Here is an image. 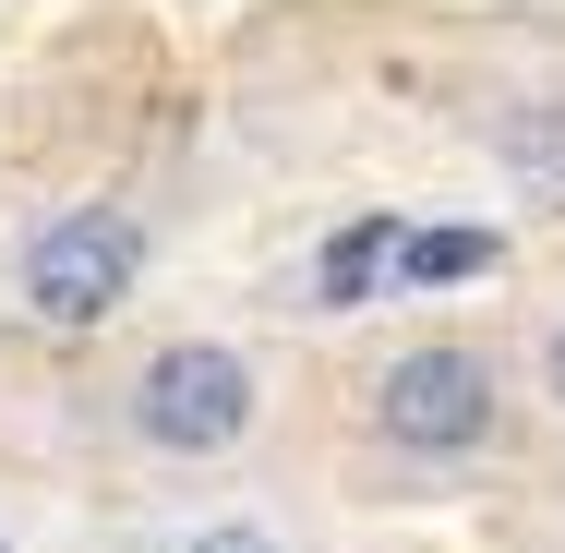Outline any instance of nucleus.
<instances>
[{
  "mask_svg": "<svg viewBox=\"0 0 565 553\" xmlns=\"http://www.w3.org/2000/svg\"><path fill=\"white\" fill-rule=\"evenodd\" d=\"M120 422H132V445H157V457H228V445H253V422H265V373L228 337H169V349H145Z\"/></svg>",
  "mask_w": 565,
  "mask_h": 553,
  "instance_id": "f257e3e1",
  "label": "nucleus"
},
{
  "mask_svg": "<svg viewBox=\"0 0 565 553\" xmlns=\"http://www.w3.org/2000/svg\"><path fill=\"white\" fill-rule=\"evenodd\" d=\"M145 289V217L132 205H73L24 241V313L49 337H97Z\"/></svg>",
  "mask_w": 565,
  "mask_h": 553,
  "instance_id": "f03ea898",
  "label": "nucleus"
},
{
  "mask_svg": "<svg viewBox=\"0 0 565 553\" xmlns=\"http://www.w3.org/2000/svg\"><path fill=\"white\" fill-rule=\"evenodd\" d=\"M493 422H505V385L457 337H422V349H397L373 373V434L397 445V457H481Z\"/></svg>",
  "mask_w": 565,
  "mask_h": 553,
  "instance_id": "7ed1b4c3",
  "label": "nucleus"
},
{
  "mask_svg": "<svg viewBox=\"0 0 565 553\" xmlns=\"http://www.w3.org/2000/svg\"><path fill=\"white\" fill-rule=\"evenodd\" d=\"M397 241H409V228L385 217V205H361L349 228H326V253H313V301H326V313H361V301L397 277Z\"/></svg>",
  "mask_w": 565,
  "mask_h": 553,
  "instance_id": "20e7f679",
  "label": "nucleus"
},
{
  "mask_svg": "<svg viewBox=\"0 0 565 553\" xmlns=\"http://www.w3.org/2000/svg\"><path fill=\"white\" fill-rule=\"evenodd\" d=\"M493 157H505V181H530V193H554V205H565V97L493 109Z\"/></svg>",
  "mask_w": 565,
  "mask_h": 553,
  "instance_id": "39448f33",
  "label": "nucleus"
},
{
  "mask_svg": "<svg viewBox=\"0 0 565 553\" xmlns=\"http://www.w3.org/2000/svg\"><path fill=\"white\" fill-rule=\"evenodd\" d=\"M493 228H409L397 241V289H457V277H493Z\"/></svg>",
  "mask_w": 565,
  "mask_h": 553,
  "instance_id": "423d86ee",
  "label": "nucleus"
},
{
  "mask_svg": "<svg viewBox=\"0 0 565 553\" xmlns=\"http://www.w3.org/2000/svg\"><path fill=\"white\" fill-rule=\"evenodd\" d=\"M145 553H289V542L253 530V518H181V530H157Z\"/></svg>",
  "mask_w": 565,
  "mask_h": 553,
  "instance_id": "0eeeda50",
  "label": "nucleus"
},
{
  "mask_svg": "<svg viewBox=\"0 0 565 553\" xmlns=\"http://www.w3.org/2000/svg\"><path fill=\"white\" fill-rule=\"evenodd\" d=\"M542 385H554V410H565V326H554V349H542Z\"/></svg>",
  "mask_w": 565,
  "mask_h": 553,
  "instance_id": "6e6552de",
  "label": "nucleus"
},
{
  "mask_svg": "<svg viewBox=\"0 0 565 553\" xmlns=\"http://www.w3.org/2000/svg\"><path fill=\"white\" fill-rule=\"evenodd\" d=\"M0 553H12V542H0Z\"/></svg>",
  "mask_w": 565,
  "mask_h": 553,
  "instance_id": "1a4fd4ad",
  "label": "nucleus"
}]
</instances>
